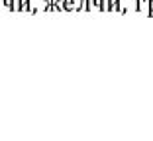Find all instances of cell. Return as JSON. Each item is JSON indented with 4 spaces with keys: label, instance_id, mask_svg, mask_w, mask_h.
Segmentation results:
<instances>
[{
    "label": "cell",
    "instance_id": "cell-1",
    "mask_svg": "<svg viewBox=\"0 0 153 141\" xmlns=\"http://www.w3.org/2000/svg\"><path fill=\"white\" fill-rule=\"evenodd\" d=\"M16 10L18 12H32V14L37 12L36 8H32V0H16Z\"/></svg>",
    "mask_w": 153,
    "mask_h": 141
},
{
    "label": "cell",
    "instance_id": "cell-2",
    "mask_svg": "<svg viewBox=\"0 0 153 141\" xmlns=\"http://www.w3.org/2000/svg\"><path fill=\"white\" fill-rule=\"evenodd\" d=\"M45 2V12H61L63 6L59 4L61 0H43Z\"/></svg>",
    "mask_w": 153,
    "mask_h": 141
},
{
    "label": "cell",
    "instance_id": "cell-3",
    "mask_svg": "<svg viewBox=\"0 0 153 141\" xmlns=\"http://www.w3.org/2000/svg\"><path fill=\"white\" fill-rule=\"evenodd\" d=\"M135 10L149 16V0H135Z\"/></svg>",
    "mask_w": 153,
    "mask_h": 141
},
{
    "label": "cell",
    "instance_id": "cell-4",
    "mask_svg": "<svg viewBox=\"0 0 153 141\" xmlns=\"http://www.w3.org/2000/svg\"><path fill=\"white\" fill-rule=\"evenodd\" d=\"M88 10H92V2L90 0H79L76 12H88Z\"/></svg>",
    "mask_w": 153,
    "mask_h": 141
},
{
    "label": "cell",
    "instance_id": "cell-5",
    "mask_svg": "<svg viewBox=\"0 0 153 141\" xmlns=\"http://www.w3.org/2000/svg\"><path fill=\"white\" fill-rule=\"evenodd\" d=\"M61 6H63V10H67V12H76L75 0H61Z\"/></svg>",
    "mask_w": 153,
    "mask_h": 141
},
{
    "label": "cell",
    "instance_id": "cell-6",
    "mask_svg": "<svg viewBox=\"0 0 153 141\" xmlns=\"http://www.w3.org/2000/svg\"><path fill=\"white\" fill-rule=\"evenodd\" d=\"M2 6L6 10H16V0H2Z\"/></svg>",
    "mask_w": 153,
    "mask_h": 141
},
{
    "label": "cell",
    "instance_id": "cell-7",
    "mask_svg": "<svg viewBox=\"0 0 153 141\" xmlns=\"http://www.w3.org/2000/svg\"><path fill=\"white\" fill-rule=\"evenodd\" d=\"M153 16V0H149V18Z\"/></svg>",
    "mask_w": 153,
    "mask_h": 141
},
{
    "label": "cell",
    "instance_id": "cell-8",
    "mask_svg": "<svg viewBox=\"0 0 153 141\" xmlns=\"http://www.w3.org/2000/svg\"><path fill=\"white\" fill-rule=\"evenodd\" d=\"M0 6H2V0H0Z\"/></svg>",
    "mask_w": 153,
    "mask_h": 141
}]
</instances>
